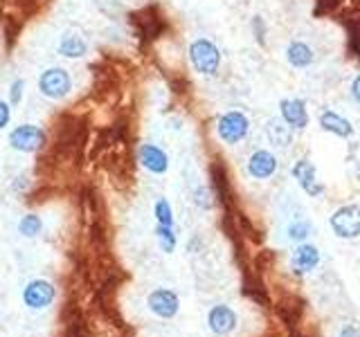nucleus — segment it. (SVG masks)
<instances>
[{
	"mask_svg": "<svg viewBox=\"0 0 360 337\" xmlns=\"http://www.w3.org/2000/svg\"><path fill=\"white\" fill-rule=\"evenodd\" d=\"M187 56H189L191 67H194V72L200 77H217L221 70L223 56H221L219 45L212 39H205V37L194 39L187 48Z\"/></svg>",
	"mask_w": 360,
	"mask_h": 337,
	"instance_id": "nucleus-1",
	"label": "nucleus"
},
{
	"mask_svg": "<svg viewBox=\"0 0 360 337\" xmlns=\"http://www.w3.org/2000/svg\"><path fill=\"white\" fill-rule=\"evenodd\" d=\"M7 144L11 151L32 155V153H39L45 149V144H48V133H45V128L39 126V124L25 121V124H18V126H14L7 133Z\"/></svg>",
	"mask_w": 360,
	"mask_h": 337,
	"instance_id": "nucleus-2",
	"label": "nucleus"
},
{
	"mask_svg": "<svg viewBox=\"0 0 360 337\" xmlns=\"http://www.w3.org/2000/svg\"><path fill=\"white\" fill-rule=\"evenodd\" d=\"M37 90L43 99L48 101H63L72 93V77L61 65H50L39 74Z\"/></svg>",
	"mask_w": 360,
	"mask_h": 337,
	"instance_id": "nucleus-3",
	"label": "nucleus"
},
{
	"mask_svg": "<svg viewBox=\"0 0 360 337\" xmlns=\"http://www.w3.org/2000/svg\"><path fill=\"white\" fill-rule=\"evenodd\" d=\"M248 133H250V117L243 110H225L217 119V138L223 144L236 146L248 138Z\"/></svg>",
	"mask_w": 360,
	"mask_h": 337,
	"instance_id": "nucleus-4",
	"label": "nucleus"
},
{
	"mask_svg": "<svg viewBox=\"0 0 360 337\" xmlns=\"http://www.w3.org/2000/svg\"><path fill=\"white\" fill-rule=\"evenodd\" d=\"M329 227L338 239L345 241L360 239V205L352 202V205L338 207L329 218Z\"/></svg>",
	"mask_w": 360,
	"mask_h": 337,
	"instance_id": "nucleus-5",
	"label": "nucleus"
},
{
	"mask_svg": "<svg viewBox=\"0 0 360 337\" xmlns=\"http://www.w3.org/2000/svg\"><path fill=\"white\" fill-rule=\"evenodd\" d=\"M290 176L307 196H311V198H322L324 196L326 187H324V183L318 176V166H315L309 157H300V160L290 166Z\"/></svg>",
	"mask_w": 360,
	"mask_h": 337,
	"instance_id": "nucleus-6",
	"label": "nucleus"
},
{
	"mask_svg": "<svg viewBox=\"0 0 360 337\" xmlns=\"http://www.w3.org/2000/svg\"><path fill=\"white\" fill-rule=\"evenodd\" d=\"M56 297V288L48 279H32L30 284L22 288V303L30 310H45L52 306Z\"/></svg>",
	"mask_w": 360,
	"mask_h": 337,
	"instance_id": "nucleus-7",
	"label": "nucleus"
},
{
	"mask_svg": "<svg viewBox=\"0 0 360 337\" xmlns=\"http://www.w3.org/2000/svg\"><path fill=\"white\" fill-rule=\"evenodd\" d=\"M146 306L149 310L160 319H174L178 310H180V299L174 290L169 288H155L153 292H149L146 297Z\"/></svg>",
	"mask_w": 360,
	"mask_h": 337,
	"instance_id": "nucleus-8",
	"label": "nucleus"
},
{
	"mask_svg": "<svg viewBox=\"0 0 360 337\" xmlns=\"http://www.w3.org/2000/svg\"><path fill=\"white\" fill-rule=\"evenodd\" d=\"M279 117L284 119L292 131H304L309 126V108L302 97H284L279 99Z\"/></svg>",
	"mask_w": 360,
	"mask_h": 337,
	"instance_id": "nucleus-9",
	"label": "nucleus"
},
{
	"mask_svg": "<svg viewBox=\"0 0 360 337\" xmlns=\"http://www.w3.org/2000/svg\"><path fill=\"white\" fill-rule=\"evenodd\" d=\"M277 168H279L277 155L273 151H268V149L252 151L250 157H248V162H245V171H248V176H250L252 180H268V178H273L277 173Z\"/></svg>",
	"mask_w": 360,
	"mask_h": 337,
	"instance_id": "nucleus-10",
	"label": "nucleus"
},
{
	"mask_svg": "<svg viewBox=\"0 0 360 337\" xmlns=\"http://www.w3.org/2000/svg\"><path fill=\"white\" fill-rule=\"evenodd\" d=\"M140 164L153 176H165L169 171V155L162 146H158L153 142H144L138 151Z\"/></svg>",
	"mask_w": 360,
	"mask_h": 337,
	"instance_id": "nucleus-11",
	"label": "nucleus"
},
{
	"mask_svg": "<svg viewBox=\"0 0 360 337\" xmlns=\"http://www.w3.org/2000/svg\"><path fill=\"white\" fill-rule=\"evenodd\" d=\"M318 124L324 133L333 135V138H340V140H352L354 138V124L349 121L345 115L335 112L331 108H324L320 115H318Z\"/></svg>",
	"mask_w": 360,
	"mask_h": 337,
	"instance_id": "nucleus-12",
	"label": "nucleus"
},
{
	"mask_svg": "<svg viewBox=\"0 0 360 337\" xmlns=\"http://www.w3.org/2000/svg\"><path fill=\"white\" fill-rule=\"evenodd\" d=\"M320 250L315 247L313 243H300L295 250H292V256H290V267L292 272L297 277H304L313 272L315 267L320 265Z\"/></svg>",
	"mask_w": 360,
	"mask_h": 337,
	"instance_id": "nucleus-13",
	"label": "nucleus"
},
{
	"mask_svg": "<svg viewBox=\"0 0 360 337\" xmlns=\"http://www.w3.org/2000/svg\"><path fill=\"white\" fill-rule=\"evenodd\" d=\"M56 54L63 59L79 61L88 54V41L79 32H63L59 43H56Z\"/></svg>",
	"mask_w": 360,
	"mask_h": 337,
	"instance_id": "nucleus-14",
	"label": "nucleus"
},
{
	"mask_svg": "<svg viewBox=\"0 0 360 337\" xmlns=\"http://www.w3.org/2000/svg\"><path fill=\"white\" fill-rule=\"evenodd\" d=\"M207 326L214 335H228L236 329V312L225 303H219L207 312Z\"/></svg>",
	"mask_w": 360,
	"mask_h": 337,
	"instance_id": "nucleus-15",
	"label": "nucleus"
},
{
	"mask_svg": "<svg viewBox=\"0 0 360 337\" xmlns=\"http://www.w3.org/2000/svg\"><path fill=\"white\" fill-rule=\"evenodd\" d=\"M286 63L295 70H307L315 63V50L307 41H300V39H292L286 45Z\"/></svg>",
	"mask_w": 360,
	"mask_h": 337,
	"instance_id": "nucleus-16",
	"label": "nucleus"
},
{
	"mask_svg": "<svg viewBox=\"0 0 360 337\" xmlns=\"http://www.w3.org/2000/svg\"><path fill=\"white\" fill-rule=\"evenodd\" d=\"M292 133H295V131H292L281 117L266 121V138H268L270 144L277 146V149H286V146L292 142Z\"/></svg>",
	"mask_w": 360,
	"mask_h": 337,
	"instance_id": "nucleus-17",
	"label": "nucleus"
},
{
	"mask_svg": "<svg viewBox=\"0 0 360 337\" xmlns=\"http://www.w3.org/2000/svg\"><path fill=\"white\" fill-rule=\"evenodd\" d=\"M43 232V220L39 213H25L20 220H18V234L25 236V239H34V236H39Z\"/></svg>",
	"mask_w": 360,
	"mask_h": 337,
	"instance_id": "nucleus-18",
	"label": "nucleus"
},
{
	"mask_svg": "<svg viewBox=\"0 0 360 337\" xmlns=\"http://www.w3.org/2000/svg\"><path fill=\"white\" fill-rule=\"evenodd\" d=\"M155 239H158V245H160V250L165 254H172L178 245L174 227H167V225H155Z\"/></svg>",
	"mask_w": 360,
	"mask_h": 337,
	"instance_id": "nucleus-19",
	"label": "nucleus"
},
{
	"mask_svg": "<svg viewBox=\"0 0 360 337\" xmlns=\"http://www.w3.org/2000/svg\"><path fill=\"white\" fill-rule=\"evenodd\" d=\"M153 216L158 225H167V227H174V209H172V202L167 198H158L155 205H153Z\"/></svg>",
	"mask_w": 360,
	"mask_h": 337,
	"instance_id": "nucleus-20",
	"label": "nucleus"
},
{
	"mask_svg": "<svg viewBox=\"0 0 360 337\" xmlns=\"http://www.w3.org/2000/svg\"><path fill=\"white\" fill-rule=\"evenodd\" d=\"M313 225L309 220H292L286 230V236L295 243H307V239L313 234Z\"/></svg>",
	"mask_w": 360,
	"mask_h": 337,
	"instance_id": "nucleus-21",
	"label": "nucleus"
},
{
	"mask_svg": "<svg viewBox=\"0 0 360 337\" xmlns=\"http://www.w3.org/2000/svg\"><path fill=\"white\" fill-rule=\"evenodd\" d=\"M22 99H25V79H14V81L9 84V93H7V101L11 106H20Z\"/></svg>",
	"mask_w": 360,
	"mask_h": 337,
	"instance_id": "nucleus-22",
	"label": "nucleus"
},
{
	"mask_svg": "<svg viewBox=\"0 0 360 337\" xmlns=\"http://www.w3.org/2000/svg\"><path fill=\"white\" fill-rule=\"evenodd\" d=\"M194 202L200 207V209H212L214 205V200H212V194H210V189L207 187H198L194 191Z\"/></svg>",
	"mask_w": 360,
	"mask_h": 337,
	"instance_id": "nucleus-23",
	"label": "nucleus"
},
{
	"mask_svg": "<svg viewBox=\"0 0 360 337\" xmlns=\"http://www.w3.org/2000/svg\"><path fill=\"white\" fill-rule=\"evenodd\" d=\"M11 115H14V106L7 99H0V133L11 124Z\"/></svg>",
	"mask_w": 360,
	"mask_h": 337,
	"instance_id": "nucleus-24",
	"label": "nucleus"
},
{
	"mask_svg": "<svg viewBox=\"0 0 360 337\" xmlns=\"http://www.w3.org/2000/svg\"><path fill=\"white\" fill-rule=\"evenodd\" d=\"M338 337H360V329L354 324H347L340 329V333H338Z\"/></svg>",
	"mask_w": 360,
	"mask_h": 337,
	"instance_id": "nucleus-25",
	"label": "nucleus"
},
{
	"mask_svg": "<svg viewBox=\"0 0 360 337\" xmlns=\"http://www.w3.org/2000/svg\"><path fill=\"white\" fill-rule=\"evenodd\" d=\"M352 97H354V101L360 106V72L354 77V81H352Z\"/></svg>",
	"mask_w": 360,
	"mask_h": 337,
	"instance_id": "nucleus-26",
	"label": "nucleus"
}]
</instances>
